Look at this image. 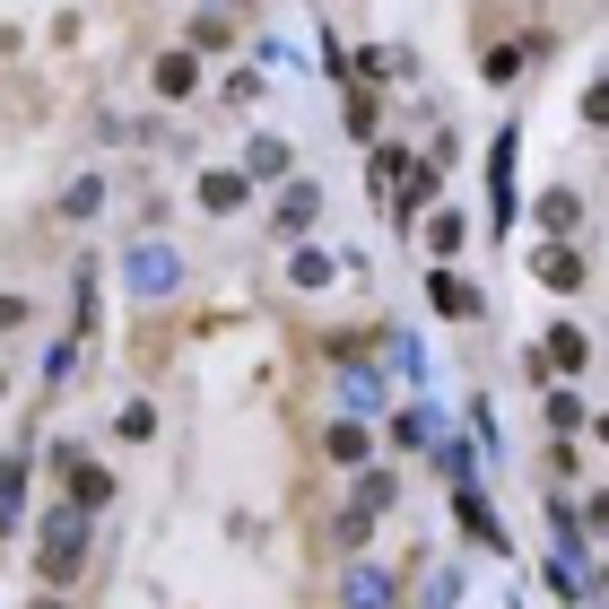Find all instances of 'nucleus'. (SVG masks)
Instances as JSON below:
<instances>
[{
    "label": "nucleus",
    "instance_id": "f257e3e1",
    "mask_svg": "<svg viewBox=\"0 0 609 609\" xmlns=\"http://www.w3.org/2000/svg\"><path fill=\"white\" fill-rule=\"evenodd\" d=\"M79 557H88V514L70 505V514L44 531V584H79Z\"/></svg>",
    "mask_w": 609,
    "mask_h": 609
},
{
    "label": "nucleus",
    "instance_id": "423d86ee",
    "mask_svg": "<svg viewBox=\"0 0 609 609\" xmlns=\"http://www.w3.org/2000/svg\"><path fill=\"white\" fill-rule=\"evenodd\" d=\"M35 609H61V601H35Z\"/></svg>",
    "mask_w": 609,
    "mask_h": 609
},
{
    "label": "nucleus",
    "instance_id": "39448f33",
    "mask_svg": "<svg viewBox=\"0 0 609 609\" xmlns=\"http://www.w3.org/2000/svg\"><path fill=\"white\" fill-rule=\"evenodd\" d=\"M540 279L549 287H575V252H540Z\"/></svg>",
    "mask_w": 609,
    "mask_h": 609
},
{
    "label": "nucleus",
    "instance_id": "7ed1b4c3",
    "mask_svg": "<svg viewBox=\"0 0 609 609\" xmlns=\"http://www.w3.org/2000/svg\"><path fill=\"white\" fill-rule=\"evenodd\" d=\"M157 97H192V53H166L157 61Z\"/></svg>",
    "mask_w": 609,
    "mask_h": 609
},
{
    "label": "nucleus",
    "instance_id": "f03ea898",
    "mask_svg": "<svg viewBox=\"0 0 609 609\" xmlns=\"http://www.w3.org/2000/svg\"><path fill=\"white\" fill-rule=\"evenodd\" d=\"M70 496H79V514H97V505L114 496V480H105L97 462H70Z\"/></svg>",
    "mask_w": 609,
    "mask_h": 609
},
{
    "label": "nucleus",
    "instance_id": "20e7f679",
    "mask_svg": "<svg viewBox=\"0 0 609 609\" xmlns=\"http://www.w3.org/2000/svg\"><path fill=\"white\" fill-rule=\"evenodd\" d=\"M549 365H566V374H575V365H584V340H575V331H549Z\"/></svg>",
    "mask_w": 609,
    "mask_h": 609
}]
</instances>
